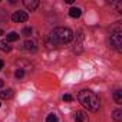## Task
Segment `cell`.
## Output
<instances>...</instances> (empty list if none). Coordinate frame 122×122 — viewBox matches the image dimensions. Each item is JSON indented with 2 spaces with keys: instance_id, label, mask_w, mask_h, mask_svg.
I'll return each mask as SVG.
<instances>
[{
  "instance_id": "obj_1",
  "label": "cell",
  "mask_w": 122,
  "mask_h": 122,
  "mask_svg": "<svg viewBox=\"0 0 122 122\" xmlns=\"http://www.w3.org/2000/svg\"><path fill=\"white\" fill-rule=\"evenodd\" d=\"M73 39V32L68 27H55L49 35V45L62 46Z\"/></svg>"
},
{
  "instance_id": "obj_2",
  "label": "cell",
  "mask_w": 122,
  "mask_h": 122,
  "mask_svg": "<svg viewBox=\"0 0 122 122\" xmlns=\"http://www.w3.org/2000/svg\"><path fill=\"white\" fill-rule=\"evenodd\" d=\"M78 99H79V102H81L88 111L96 112V111L99 109V99H98V96H96L92 91H89V89L81 91L79 95H78Z\"/></svg>"
},
{
  "instance_id": "obj_3",
  "label": "cell",
  "mask_w": 122,
  "mask_h": 122,
  "mask_svg": "<svg viewBox=\"0 0 122 122\" xmlns=\"http://www.w3.org/2000/svg\"><path fill=\"white\" fill-rule=\"evenodd\" d=\"M109 45L111 47H113L116 52H121L122 50V33L121 30H116L111 35V39H109Z\"/></svg>"
},
{
  "instance_id": "obj_4",
  "label": "cell",
  "mask_w": 122,
  "mask_h": 122,
  "mask_svg": "<svg viewBox=\"0 0 122 122\" xmlns=\"http://www.w3.org/2000/svg\"><path fill=\"white\" fill-rule=\"evenodd\" d=\"M12 20L16 22V23H25V22L29 20V15L26 12H23V10H17V12H15L12 15Z\"/></svg>"
},
{
  "instance_id": "obj_5",
  "label": "cell",
  "mask_w": 122,
  "mask_h": 122,
  "mask_svg": "<svg viewBox=\"0 0 122 122\" xmlns=\"http://www.w3.org/2000/svg\"><path fill=\"white\" fill-rule=\"evenodd\" d=\"M23 5H25V7H26V9H29L30 12H33V10H36V9L39 7L40 2H39V0H25Z\"/></svg>"
},
{
  "instance_id": "obj_6",
  "label": "cell",
  "mask_w": 122,
  "mask_h": 122,
  "mask_svg": "<svg viewBox=\"0 0 122 122\" xmlns=\"http://www.w3.org/2000/svg\"><path fill=\"white\" fill-rule=\"evenodd\" d=\"M75 121H76V122H89L88 115H86L83 111H78V112L75 113Z\"/></svg>"
},
{
  "instance_id": "obj_7",
  "label": "cell",
  "mask_w": 122,
  "mask_h": 122,
  "mask_svg": "<svg viewBox=\"0 0 122 122\" xmlns=\"http://www.w3.org/2000/svg\"><path fill=\"white\" fill-rule=\"evenodd\" d=\"M81 15H82V10L79 7H71V10H69V16L71 17L78 19V17H81Z\"/></svg>"
},
{
  "instance_id": "obj_8",
  "label": "cell",
  "mask_w": 122,
  "mask_h": 122,
  "mask_svg": "<svg viewBox=\"0 0 122 122\" xmlns=\"http://www.w3.org/2000/svg\"><path fill=\"white\" fill-rule=\"evenodd\" d=\"M13 96V89H7V91H0V99H9Z\"/></svg>"
},
{
  "instance_id": "obj_9",
  "label": "cell",
  "mask_w": 122,
  "mask_h": 122,
  "mask_svg": "<svg viewBox=\"0 0 122 122\" xmlns=\"http://www.w3.org/2000/svg\"><path fill=\"white\" fill-rule=\"evenodd\" d=\"M0 50L9 53V52H12V46H10L7 42H5V40H0Z\"/></svg>"
},
{
  "instance_id": "obj_10",
  "label": "cell",
  "mask_w": 122,
  "mask_h": 122,
  "mask_svg": "<svg viewBox=\"0 0 122 122\" xmlns=\"http://www.w3.org/2000/svg\"><path fill=\"white\" fill-rule=\"evenodd\" d=\"M113 99H115V102H116L118 105L122 103V91H121V89H118V91L113 92Z\"/></svg>"
},
{
  "instance_id": "obj_11",
  "label": "cell",
  "mask_w": 122,
  "mask_h": 122,
  "mask_svg": "<svg viewBox=\"0 0 122 122\" xmlns=\"http://www.w3.org/2000/svg\"><path fill=\"white\" fill-rule=\"evenodd\" d=\"M112 118H113V121H115V122H122V111H121V109L113 111Z\"/></svg>"
},
{
  "instance_id": "obj_12",
  "label": "cell",
  "mask_w": 122,
  "mask_h": 122,
  "mask_svg": "<svg viewBox=\"0 0 122 122\" xmlns=\"http://www.w3.org/2000/svg\"><path fill=\"white\" fill-rule=\"evenodd\" d=\"M25 49H26V50H30V52H35V50H36L35 42H33V40H26V42H25Z\"/></svg>"
},
{
  "instance_id": "obj_13",
  "label": "cell",
  "mask_w": 122,
  "mask_h": 122,
  "mask_svg": "<svg viewBox=\"0 0 122 122\" xmlns=\"http://www.w3.org/2000/svg\"><path fill=\"white\" fill-rule=\"evenodd\" d=\"M17 39H19V33H16V32H10V33L7 35V40H6V42H7V43H9V42H16Z\"/></svg>"
},
{
  "instance_id": "obj_14",
  "label": "cell",
  "mask_w": 122,
  "mask_h": 122,
  "mask_svg": "<svg viewBox=\"0 0 122 122\" xmlns=\"http://www.w3.org/2000/svg\"><path fill=\"white\" fill-rule=\"evenodd\" d=\"M46 122H59V121H57V116H56L55 113H50V115L46 118Z\"/></svg>"
},
{
  "instance_id": "obj_15",
  "label": "cell",
  "mask_w": 122,
  "mask_h": 122,
  "mask_svg": "<svg viewBox=\"0 0 122 122\" xmlns=\"http://www.w3.org/2000/svg\"><path fill=\"white\" fill-rule=\"evenodd\" d=\"M15 76H16L17 79H22V78L25 76V71H23V69H17L16 73H15Z\"/></svg>"
},
{
  "instance_id": "obj_16",
  "label": "cell",
  "mask_w": 122,
  "mask_h": 122,
  "mask_svg": "<svg viewBox=\"0 0 122 122\" xmlns=\"http://www.w3.org/2000/svg\"><path fill=\"white\" fill-rule=\"evenodd\" d=\"M22 33H23V35H25V36H29V35H30V33H32V27H25V29H23V32H22Z\"/></svg>"
},
{
  "instance_id": "obj_17",
  "label": "cell",
  "mask_w": 122,
  "mask_h": 122,
  "mask_svg": "<svg viewBox=\"0 0 122 122\" xmlns=\"http://www.w3.org/2000/svg\"><path fill=\"white\" fill-rule=\"evenodd\" d=\"M72 99H73L72 95H65V96H63V101H66V102H71Z\"/></svg>"
},
{
  "instance_id": "obj_18",
  "label": "cell",
  "mask_w": 122,
  "mask_h": 122,
  "mask_svg": "<svg viewBox=\"0 0 122 122\" xmlns=\"http://www.w3.org/2000/svg\"><path fill=\"white\" fill-rule=\"evenodd\" d=\"M116 10H118L119 13L122 12V3H121V2H118V3H116Z\"/></svg>"
},
{
  "instance_id": "obj_19",
  "label": "cell",
  "mask_w": 122,
  "mask_h": 122,
  "mask_svg": "<svg viewBox=\"0 0 122 122\" xmlns=\"http://www.w3.org/2000/svg\"><path fill=\"white\" fill-rule=\"evenodd\" d=\"M5 86V82H3V79H0V88H3Z\"/></svg>"
},
{
  "instance_id": "obj_20",
  "label": "cell",
  "mask_w": 122,
  "mask_h": 122,
  "mask_svg": "<svg viewBox=\"0 0 122 122\" xmlns=\"http://www.w3.org/2000/svg\"><path fill=\"white\" fill-rule=\"evenodd\" d=\"M2 69H3V60L0 59V71H2Z\"/></svg>"
},
{
  "instance_id": "obj_21",
  "label": "cell",
  "mask_w": 122,
  "mask_h": 122,
  "mask_svg": "<svg viewBox=\"0 0 122 122\" xmlns=\"http://www.w3.org/2000/svg\"><path fill=\"white\" fill-rule=\"evenodd\" d=\"M2 35H3V30H2V29H0V36H2Z\"/></svg>"
},
{
  "instance_id": "obj_22",
  "label": "cell",
  "mask_w": 122,
  "mask_h": 122,
  "mask_svg": "<svg viewBox=\"0 0 122 122\" xmlns=\"http://www.w3.org/2000/svg\"><path fill=\"white\" fill-rule=\"evenodd\" d=\"M0 106H2V103H0Z\"/></svg>"
}]
</instances>
